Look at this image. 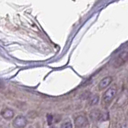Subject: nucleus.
<instances>
[{
    "label": "nucleus",
    "instance_id": "1",
    "mask_svg": "<svg viewBox=\"0 0 128 128\" xmlns=\"http://www.w3.org/2000/svg\"><path fill=\"white\" fill-rule=\"evenodd\" d=\"M127 60H128V52H122L115 58V60L113 62V66L114 68H118L123 65Z\"/></svg>",
    "mask_w": 128,
    "mask_h": 128
},
{
    "label": "nucleus",
    "instance_id": "2",
    "mask_svg": "<svg viewBox=\"0 0 128 128\" xmlns=\"http://www.w3.org/2000/svg\"><path fill=\"white\" fill-rule=\"evenodd\" d=\"M117 94V89L115 86H112L108 89L103 94V102L106 103H110L115 98Z\"/></svg>",
    "mask_w": 128,
    "mask_h": 128
},
{
    "label": "nucleus",
    "instance_id": "3",
    "mask_svg": "<svg viewBox=\"0 0 128 128\" xmlns=\"http://www.w3.org/2000/svg\"><path fill=\"white\" fill-rule=\"evenodd\" d=\"M27 118L24 116L20 115L16 117V119L14 120L13 125L17 128H24L27 125Z\"/></svg>",
    "mask_w": 128,
    "mask_h": 128
},
{
    "label": "nucleus",
    "instance_id": "4",
    "mask_svg": "<svg viewBox=\"0 0 128 128\" xmlns=\"http://www.w3.org/2000/svg\"><path fill=\"white\" fill-rule=\"evenodd\" d=\"M74 123H75V126L76 128H81V127H83V126H86L87 125V124H88V119H87V118L86 116L81 115V116L76 117V118H75Z\"/></svg>",
    "mask_w": 128,
    "mask_h": 128
},
{
    "label": "nucleus",
    "instance_id": "5",
    "mask_svg": "<svg viewBox=\"0 0 128 128\" xmlns=\"http://www.w3.org/2000/svg\"><path fill=\"white\" fill-rule=\"evenodd\" d=\"M112 82V78L111 76H106L103 79L101 80V82H99V85H98V88H99L100 90H105L106 88L108 87L110 83Z\"/></svg>",
    "mask_w": 128,
    "mask_h": 128
},
{
    "label": "nucleus",
    "instance_id": "6",
    "mask_svg": "<svg viewBox=\"0 0 128 128\" xmlns=\"http://www.w3.org/2000/svg\"><path fill=\"white\" fill-rule=\"evenodd\" d=\"M14 111L12 109H9V108H5L1 111V115L2 116V118L7 120L12 119L14 117Z\"/></svg>",
    "mask_w": 128,
    "mask_h": 128
},
{
    "label": "nucleus",
    "instance_id": "7",
    "mask_svg": "<svg viewBox=\"0 0 128 128\" xmlns=\"http://www.w3.org/2000/svg\"><path fill=\"white\" fill-rule=\"evenodd\" d=\"M98 101H99V97L97 94H94V95H90V99H89V104L90 106H94L98 104Z\"/></svg>",
    "mask_w": 128,
    "mask_h": 128
},
{
    "label": "nucleus",
    "instance_id": "8",
    "mask_svg": "<svg viewBox=\"0 0 128 128\" xmlns=\"http://www.w3.org/2000/svg\"><path fill=\"white\" fill-rule=\"evenodd\" d=\"M60 128H72V124L69 120H67L61 124Z\"/></svg>",
    "mask_w": 128,
    "mask_h": 128
},
{
    "label": "nucleus",
    "instance_id": "9",
    "mask_svg": "<svg viewBox=\"0 0 128 128\" xmlns=\"http://www.w3.org/2000/svg\"><path fill=\"white\" fill-rule=\"evenodd\" d=\"M48 124H51L52 122V119H53V117L52 115H51V114H48Z\"/></svg>",
    "mask_w": 128,
    "mask_h": 128
},
{
    "label": "nucleus",
    "instance_id": "10",
    "mask_svg": "<svg viewBox=\"0 0 128 128\" xmlns=\"http://www.w3.org/2000/svg\"><path fill=\"white\" fill-rule=\"evenodd\" d=\"M122 128H128V122H126L124 125L122 126Z\"/></svg>",
    "mask_w": 128,
    "mask_h": 128
},
{
    "label": "nucleus",
    "instance_id": "11",
    "mask_svg": "<svg viewBox=\"0 0 128 128\" xmlns=\"http://www.w3.org/2000/svg\"><path fill=\"white\" fill-rule=\"evenodd\" d=\"M2 83L0 82V88H2Z\"/></svg>",
    "mask_w": 128,
    "mask_h": 128
},
{
    "label": "nucleus",
    "instance_id": "12",
    "mask_svg": "<svg viewBox=\"0 0 128 128\" xmlns=\"http://www.w3.org/2000/svg\"><path fill=\"white\" fill-rule=\"evenodd\" d=\"M52 128H54V127H52Z\"/></svg>",
    "mask_w": 128,
    "mask_h": 128
}]
</instances>
